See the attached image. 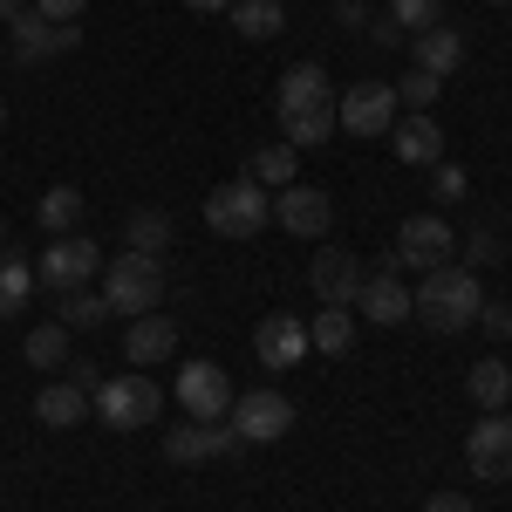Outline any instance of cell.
Masks as SVG:
<instances>
[{"instance_id": "cell-39", "label": "cell", "mask_w": 512, "mask_h": 512, "mask_svg": "<svg viewBox=\"0 0 512 512\" xmlns=\"http://www.w3.org/2000/svg\"><path fill=\"white\" fill-rule=\"evenodd\" d=\"M465 253H472V260H499V233H492V226H478Z\"/></svg>"}, {"instance_id": "cell-30", "label": "cell", "mask_w": 512, "mask_h": 512, "mask_svg": "<svg viewBox=\"0 0 512 512\" xmlns=\"http://www.w3.org/2000/svg\"><path fill=\"white\" fill-rule=\"evenodd\" d=\"M28 362H35V369H69V328H62V321L28 328Z\"/></svg>"}, {"instance_id": "cell-32", "label": "cell", "mask_w": 512, "mask_h": 512, "mask_svg": "<svg viewBox=\"0 0 512 512\" xmlns=\"http://www.w3.org/2000/svg\"><path fill=\"white\" fill-rule=\"evenodd\" d=\"M437 96H444V82L424 76V69H410V76L396 82V103H403V110H437Z\"/></svg>"}, {"instance_id": "cell-44", "label": "cell", "mask_w": 512, "mask_h": 512, "mask_svg": "<svg viewBox=\"0 0 512 512\" xmlns=\"http://www.w3.org/2000/svg\"><path fill=\"white\" fill-rule=\"evenodd\" d=\"M0 123H7V103H0Z\"/></svg>"}, {"instance_id": "cell-11", "label": "cell", "mask_w": 512, "mask_h": 512, "mask_svg": "<svg viewBox=\"0 0 512 512\" xmlns=\"http://www.w3.org/2000/svg\"><path fill=\"white\" fill-rule=\"evenodd\" d=\"M178 410L198 417V424H219V417L233 410L226 369H219V362H185V369H178Z\"/></svg>"}, {"instance_id": "cell-6", "label": "cell", "mask_w": 512, "mask_h": 512, "mask_svg": "<svg viewBox=\"0 0 512 512\" xmlns=\"http://www.w3.org/2000/svg\"><path fill=\"white\" fill-rule=\"evenodd\" d=\"M396 117H403L396 82H355L335 96V130H349V137H390Z\"/></svg>"}, {"instance_id": "cell-34", "label": "cell", "mask_w": 512, "mask_h": 512, "mask_svg": "<svg viewBox=\"0 0 512 512\" xmlns=\"http://www.w3.org/2000/svg\"><path fill=\"white\" fill-rule=\"evenodd\" d=\"M478 328H485L492 342H512V301H485V308H478Z\"/></svg>"}, {"instance_id": "cell-41", "label": "cell", "mask_w": 512, "mask_h": 512, "mask_svg": "<svg viewBox=\"0 0 512 512\" xmlns=\"http://www.w3.org/2000/svg\"><path fill=\"white\" fill-rule=\"evenodd\" d=\"M21 14H35V0H0V21H7V28H14Z\"/></svg>"}, {"instance_id": "cell-3", "label": "cell", "mask_w": 512, "mask_h": 512, "mask_svg": "<svg viewBox=\"0 0 512 512\" xmlns=\"http://www.w3.org/2000/svg\"><path fill=\"white\" fill-rule=\"evenodd\" d=\"M89 410H96L110 431H144V424H158L164 390L151 383V376H110V383L89 390Z\"/></svg>"}, {"instance_id": "cell-16", "label": "cell", "mask_w": 512, "mask_h": 512, "mask_svg": "<svg viewBox=\"0 0 512 512\" xmlns=\"http://www.w3.org/2000/svg\"><path fill=\"white\" fill-rule=\"evenodd\" d=\"M253 355H260L267 369H294V362L308 355V321H294V315H267L260 328H253Z\"/></svg>"}, {"instance_id": "cell-2", "label": "cell", "mask_w": 512, "mask_h": 512, "mask_svg": "<svg viewBox=\"0 0 512 512\" xmlns=\"http://www.w3.org/2000/svg\"><path fill=\"white\" fill-rule=\"evenodd\" d=\"M267 219H274V192L253 185V178H233V185H219L205 198V226L219 239H253V233H267Z\"/></svg>"}, {"instance_id": "cell-36", "label": "cell", "mask_w": 512, "mask_h": 512, "mask_svg": "<svg viewBox=\"0 0 512 512\" xmlns=\"http://www.w3.org/2000/svg\"><path fill=\"white\" fill-rule=\"evenodd\" d=\"M82 7H89V0H35V14H41V21H55V28L82 21Z\"/></svg>"}, {"instance_id": "cell-33", "label": "cell", "mask_w": 512, "mask_h": 512, "mask_svg": "<svg viewBox=\"0 0 512 512\" xmlns=\"http://www.w3.org/2000/svg\"><path fill=\"white\" fill-rule=\"evenodd\" d=\"M390 21L403 35H424V28H437V0H390Z\"/></svg>"}, {"instance_id": "cell-12", "label": "cell", "mask_w": 512, "mask_h": 512, "mask_svg": "<svg viewBox=\"0 0 512 512\" xmlns=\"http://www.w3.org/2000/svg\"><path fill=\"white\" fill-rule=\"evenodd\" d=\"M362 260H355L349 246H328V253H315L308 260V287H315L321 308H355V294H362Z\"/></svg>"}, {"instance_id": "cell-5", "label": "cell", "mask_w": 512, "mask_h": 512, "mask_svg": "<svg viewBox=\"0 0 512 512\" xmlns=\"http://www.w3.org/2000/svg\"><path fill=\"white\" fill-rule=\"evenodd\" d=\"M96 274H103V246L82 233L48 239V253L35 260V287H48V294H82Z\"/></svg>"}, {"instance_id": "cell-29", "label": "cell", "mask_w": 512, "mask_h": 512, "mask_svg": "<svg viewBox=\"0 0 512 512\" xmlns=\"http://www.w3.org/2000/svg\"><path fill=\"white\" fill-rule=\"evenodd\" d=\"M280 137H287L294 151L328 144V137H335V103H328V110H294V117H280Z\"/></svg>"}, {"instance_id": "cell-10", "label": "cell", "mask_w": 512, "mask_h": 512, "mask_svg": "<svg viewBox=\"0 0 512 512\" xmlns=\"http://www.w3.org/2000/svg\"><path fill=\"white\" fill-rule=\"evenodd\" d=\"M465 465H472V478H485V485L512 478V417L506 410H485V417L472 424V437H465Z\"/></svg>"}, {"instance_id": "cell-45", "label": "cell", "mask_w": 512, "mask_h": 512, "mask_svg": "<svg viewBox=\"0 0 512 512\" xmlns=\"http://www.w3.org/2000/svg\"><path fill=\"white\" fill-rule=\"evenodd\" d=\"M0 246H7V226H0Z\"/></svg>"}, {"instance_id": "cell-25", "label": "cell", "mask_w": 512, "mask_h": 512, "mask_svg": "<svg viewBox=\"0 0 512 512\" xmlns=\"http://www.w3.org/2000/svg\"><path fill=\"white\" fill-rule=\"evenodd\" d=\"M226 14H233L239 41H274L280 28H287V7H280V0H233Z\"/></svg>"}, {"instance_id": "cell-40", "label": "cell", "mask_w": 512, "mask_h": 512, "mask_svg": "<svg viewBox=\"0 0 512 512\" xmlns=\"http://www.w3.org/2000/svg\"><path fill=\"white\" fill-rule=\"evenodd\" d=\"M335 21H342V28H369V0H342Z\"/></svg>"}, {"instance_id": "cell-13", "label": "cell", "mask_w": 512, "mask_h": 512, "mask_svg": "<svg viewBox=\"0 0 512 512\" xmlns=\"http://www.w3.org/2000/svg\"><path fill=\"white\" fill-rule=\"evenodd\" d=\"M274 219L294 239H321L335 226V198L315 192V185H287V192H274Z\"/></svg>"}, {"instance_id": "cell-35", "label": "cell", "mask_w": 512, "mask_h": 512, "mask_svg": "<svg viewBox=\"0 0 512 512\" xmlns=\"http://www.w3.org/2000/svg\"><path fill=\"white\" fill-rule=\"evenodd\" d=\"M431 171H437V205H458V198L472 192V178H465L458 164H431Z\"/></svg>"}, {"instance_id": "cell-7", "label": "cell", "mask_w": 512, "mask_h": 512, "mask_svg": "<svg viewBox=\"0 0 512 512\" xmlns=\"http://www.w3.org/2000/svg\"><path fill=\"white\" fill-rule=\"evenodd\" d=\"M458 253V233H451V219L444 212H410L403 226H396V267H444Z\"/></svg>"}, {"instance_id": "cell-8", "label": "cell", "mask_w": 512, "mask_h": 512, "mask_svg": "<svg viewBox=\"0 0 512 512\" xmlns=\"http://www.w3.org/2000/svg\"><path fill=\"white\" fill-rule=\"evenodd\" d=\"M239 451H246V437L233 431V424H226V417H219V424H171V431H164V458H171V465H205V458H239Z\"/></svg>"}, {"instance_id": "cell-28", "label": "cell", "mask_w": 512, "mask_h": 512, "mask_svg": "<svg viewBox=\"0 0 512 512\" xmlns=\"http://www.w3.org/2000/svg\"><path fill=\"white\" fill-rule=\"evenodd\" d=\"M308 349L349 355V349H355V315H349V308H321V315L308 321Z\"/></svg>"}, {"instance_id": "cell-31", "label": "cell", "mask_w": 512, "mask_h": 512, "mask_svg": "<svg viewBox=\"0 0 512 512\" xmlns=\"http://www.w3.org/2000/svg\"><path fill=\"white\" fill-rule=\"evenodd\" d=\"M103 321H110L103 294H62V328H103Z\"/></svg>"}, {"instance_id": "cell-21", "label": "cell", "mask_w": 512, "mask_h": 512, "mask_svg": "<svg viewBox=\"0 0 512 512\" xmlns=\"http://www.w3.org/2000/svg\"><path fill=\"white\" fill-rule=\"evenodd\" d=\"M178 239V226H171V212H158V205H137L130 219H123V246L130 253H151V260H164V246Z\"/></svg>"}, {"instance_id": "cell-20", "label": "cell", "mask_w": 512, "mask_h": 512, "mask_svg": "<svg viewBox=\"0 0 512 512\" xmlns=\"http://www.w3.org/2000/svg\"><path fill=\"white\" fill-rule=\"evenodd\" d=\"M355 308L376 321V328H396V321H410V287H403L396 274H369L362 294H355Z\"/></svg>"}, {"instance_id": "cell-27", "label": "cell", "mask_w": 512, "mask_h": 512, "mask_svg": "<svg viewBox=\"0 0 512 512\" xmlns=\"http://www.w3.org/2000/svg\"><path fill=\"white\" fill-rule=\"evenodd\" d=\"M465 390H472V403H478V410H506V396H512V362H499V355L472 362Z\"/></svg>"}, {"instance_id": "cell-43", "label": "cell", "mask_w": 512, "mask_h": 512, "mask_svg": "<svg viewBox=\"0 0 512 512\" xmlns=\"http://www.w3.org/2000/svg\"><path fill=\"white\" fill-rule=\"evenodd\" d=\"M485 7H512V0H485Z\"/></svg>"}, {"instance_id": "cell-15", "label": "cell", "mask_w": 512, "mask_h": 512, "mask_svg": "<svg viewBox=\"0 0 512 512\" xmlns=\"http://www.w3.org/2000/svg\"><path fill=\"white\" fill-rule=\"evenodd\" d=\"M335 89H328V69L321 62H294L274 89V117H294V110H328Z\"/></svg>"}, {"instance_id": "cell-37", "label": "cell", "mask_w": 512, "mask_h": 512, "mask_svg": "<svg viewBox=\"0 0 512 512\" xmlns=\"http://www.w3.org/2000/svg\"><path fill=\"white\" fill-rule=\"evenodd\" d=\"M369 41H376V48H403V28H396L390 14H376V21H369Z\"/></svg>"}, {"instance_id": "cell-22", "label": "cell", "mask_w": 512, "mask_h": 512, "mask_svg": "<svg viewBox=\"0 0 512 512\" xmlns=\"http://www.w3.org/2000/svg\"><path fill=\"white\" fill-rule=\"evenodd\" d=\"M35 417L48 424V431H76L82 417H89V390H76V383H48V390L35 396Z\"/></svg>"}, {"instance_id": "cell-19", "label": "cell", "mask_w": 512, "mask_h": 512, "mask_svg": "<svg viewBox=\"0 0 512 512\" xmlns=\"http://www.w3.org/2000/svg\"><path fill=\"white\" fill-rule=\"evenodd\" d=\"M410 55H417V69H424V76L444 82V76H458V69H465V35L437 21V28H424V35H410Z\"/></svg>"}, {"instance_id": "cell-17", "label": "cell", "mask_w": 512, "mask_h": 512, "mask_svg": "<svg viewBox=\"0 0 512 512\" xmlns=\"http://www.w3.org/2000/svg\"><path fill=\"white\" fill-rule=\"evenodd\" d=\"M82 41V28H55V21H41V14H21L14 21V62H48V55H69Z\"/></svg>"}, {"instance_id": "cell-38", "label": "cell", "mask_w": 512, "mask_h": 512, "mask_svg": "<svg viewBox=\"0 0 512 512\" xmlns=\"http://www.w3.org/2000/svg\"><path fill=\"white\" fill-rule=\"evenodd\" d=\"M424 512H478V506L465 499V492H431V499H424Z\"/></svg>"}, {"instance_id": "cell-1", "label": "cell", "mask_w": 512, "mask_h": 512, "mask_svg": "<svg viewBox=\"0 0 512 512\" xmlns=\"http://www.w3.org/2000/svg\"><path fill=\"white\" fill-rule=\"evenodd\" d=\"M478 308H485V287H478L472 267H431L424 274V287L410 294V315L424 321L431 335H465V328H478Z\"/></svg>"}, {"instance_id": "cell-4", "label": "cell", "mask_w": 512, "mask_h": 512, "mask_svg": "<svg viewBox=\"0 0 512 512\" xmlns=\"http://www.w3.org/2000/svg\"><path fill=\"white\" fill-rule=\"evenodd\" d=\"M103 301H110V315H151V308H164V267L151 260V253H123V260H110V274H103Z\"/></svg>"}, {"instance_id": "cell-24", "label": "cell", "mask_w": 512, "mask_h": 512, "mask_svg": "<svg viewBox=\"0 0 512 512\" xmlns=\"http://www.w3.org/2000/svg\"><path fill=\"white\" fill-rule=\"evenodd\" d=\"M28 294H35V260L14 253V246H0V315H21Z\"/></svg>"}, {"instance_id": "cell-9", "label": "cell", "mask_w": 512, "mask_h": 512, "mask_svg": "<svg viewBox=\"0 0 512 512\" xmlns=\"http://www.w3.org/2000/svg\"><path fill=\"white\" fill-rule=\"evenodd\" d=\"M226 424H233L246 444H274V437L294 431V403H287L280 390H246V396H233Z\"/></svg>"}, {"instance_id": "cell-23", "label": "cell", "mask_w": 512, "mask_h": 512, "mask_svg": "<svg viewBox=\"0 0 512 512\" xmlns=\"http://www.w3.org/2000/svg\"><path fill=\"white\" fill-rule=\"evenodd\" d=\"M82 212H89V205H82L76 185H48V192H41V205H35V226L48 239H62V233H76V226H82Z\"/></svg>"}, {"instance_id": "cell-42", "label": "cell", "mask_w": 512, "mask_h": 512, "mask_svg": "<svg viewBox=\"0 0 512 512\" xmlns=\"http://www.w3.org/2000/svg\"><path fill=\"white\" fill-rule=\"evenodd\" d=\"M192 14H219V7H233V0H185Z\"/></svg>"}, {"instance_id": "cell-18", "label": "cell", "mask_w": 512, "mask_h": 512, "mask_svg": "<svg viewBox=\"0 0 512 512\" xmlns=\"http://www.w3.org/2000/svg\"><path fill=\"white\" fill-rule=\"evenodd\" d=\"M123 355L137 362V369H151V362H164V355H178V321L171 315H137L130 321V335H123Z\"/></svg>"}, {"instance_id": "cell-14", "label": "cell", "mask_w": 512, "mask_h": 512, "mask_svg": "<svg viewBox=\"0 0 512 512\" xmlns=\"http://www.w3.org/2000/svg\"><path fill=\"white\" fill-rule=\"evenodd\" d=\"M390 151L403 164H444V130H437L431 110H403L390 123Z\"/></svg>"}, {"instance_id": "cell-26", "label": "cell", "mask_w": 512, "mask_h": 512, "mask_svg": "<svg viewBox=\"0 0 512 512\" xmlns=\"http://www.w3.org/2000/svg\"><path fill=\"white\" fill-rule=\"evenodd\" d=\"M294 171H301V151H294V144H267V151H253V158H246V178H253V185H267V192H287V185H294Z\"/></svg>"}]
</instances>
